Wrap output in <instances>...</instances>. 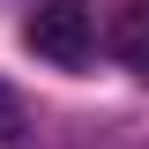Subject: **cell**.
Listing matches in <instances>:
<instances>
[{"instance_id":"cell-1","label":"cell","mask_w":149,"mask_h":149,"mask_svg":"<svg viewBox=\"0 0 149 149\" xmlns=\"http://www.w3.org/2000/svg\"><path fill=\"white\" fill-rule=\"evenodd\" d=\"M22 45L52 67H90L97 52V8L90 0H37L30 22H22Z\"/></svg>"},{"instance_id":"cell-2","label":"cell","mask_w":149,"mask_h":149,"mask_svg":"<svg viewBox=\"0 0 149 149\" xmlns=\"http://www.w3.org/2000/svg\"><path fill=\"white\" fill-rule=\"evenodd\" d=\"M112 52H119V60L149 82V15H142V8H127V15L112 22Z\"/></svg>"},{"instance_id":"cell-3","label":"cell","mask_w":149,"mask_h":149,"mask_svg":"<svg viewBox=\"0 0 149 149\" xmlns=\"http://www.w3.org/2000/svg\"><path fill=\"white\" fill-rule=\"evenodd\" d=\"M22 134H30V119H22V104H15V90L0 82V149H15Z\"/></svg>"}]
</instances>
